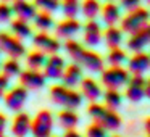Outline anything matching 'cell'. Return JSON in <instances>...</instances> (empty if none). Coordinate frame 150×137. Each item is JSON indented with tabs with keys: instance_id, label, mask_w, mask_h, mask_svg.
Instances as JSON below:
<instances>
[{
	"instance_id": "7dc6e473",
	"label": "cell",
	"mask_w": 150,
	"mask_h": 137,
	"mask_svg": "<svg viewBox=\"0 0 150 137\" xmlns=\"http://www.w3.org/2000/svg\"><path fill=\"white\" fill-rule=\"evenodd\" d=\"M50 137H55V136H50Z\"/></svg>"
},
{
	"instance_id": "1f68e13d",
	"label": "cell",
	"mask_w": 150,
	"mask_h": 137,
	"mask_svg": "<svg viewBox=\"0 0 150 137\" xmlns=\"http://www.w3.org/2000/svg\"><path fill=\"white\" fill-rule=\"evenodd\" d=\"M107 61L110 63V66H121L124 61H127V53L121 47L110 49V52L107 55Z\"/></svg>"
},
{
	"instance_id": "836d02e7",
	"label": "cell",
	"mask_w": 150,
	"mask_h": 137,
	"mask_svg": "<svg viewBox=\"0 0 150 137\" xmlns=\"http://www.w3.org/2000/svg\"><path fill=\"white\" fill-rule=\"evenodd\" d=\"M86 137H107V129L98 123H92L86 129Z\"/></svg>"
},
{
	"instance_id": "9a60e30c",
	"label": "cell",
	"mask_w": 150,
	"mask_h": 137,
	"mask_svg": "<svg viewBox=\"0 0 150 137\" xmlns=\"http://www.w3.org/2000/svg\"><path fill=\"white\" fill-rule=\"evenodd\" d=\"M11 8H13V15L18 18V20H23V21H33L34 16L37 15V8L33 2L29 0H16L11 4Z\"/></svg>"
},
{
	"instance_id": "ab89813d",
	"label": "cell",
	"mask_w": 150,
	"mask_h": 137,
	"mask_svg": "<svg viewBox=\"0 0 150 137\" xmlns=\"http://www.w3.org/2000/svg\"><path fill=\"white\" fill-rule=\"evenodd\" d=\"M144 126H145L147 137H150V118H147V119H145V124H144Z\"/></svg>"
},
{
	"instance_id": "5bb4252c",
	"label": "cell",
	"mask_w": 150,
	"mask_h": 137,
	"mask_svg": "<svg viewBox=\"0 0 150 137\" xmlns=\"http://www.w3.org/2000/svg\"><path fill=\"white\" fill-rule=\"evenodd\" d=\"M150 69V55L145 52H136L131 58H127V71L132 76H142Z\"/></svg>"
},
{
	"instance_id": "7bdbcfd3",
	"label": "cell",
	"mask_w": 150,
	"mask_h": 137,
	"mask_svg": "<svg viewBox=\"0 0 150 137\" xmlns=\"http://www.w3.org/2000/svg\"><path fill=\"white\" fill-rule=\"evenodd\" d=\"M2 63L4 61H2V52H0V69H2Z\"/></svg>"
},
{
	"instance_id": "83f0119b",
	"label": "cell",
	"mask_w": 150,
	"mask_h": 137,
	"mask_svg": "<svg viewBox=\"0 0 150 137\" xmlns=\"http://www.w3.org/2000/svg\"><path fill=\"white\" fill-rule=\"evenodd\" d=\"M45 61H47V55L40 50H33L26 55V65L29 69H39L40 71V68L44 69V66H45Z\"/></svg>"
},
{
	"instance_id": "7402d4cb",
	"label": "cell",
	"mask_w": 150,
	"mask_h": 137,
	"mask_svg": "<svg viewBox=\"0 0 150 137\" xmlns=\"http://www.w3.org/2000/svg\"><path fill=\"white\" fill-rule=\"evenodd\" d=\"M10 31H11V34H13L15 37H18V39H21V40L34 36L31 24L28 23V21L18 20V18H15V20L10 21Z\"/></svg>"
},
{
	"instance_id": "b9f144b4",
	"label": "cell",
	"mask_w": 150,
	"mask_h": 137,
	"mask_svg": "<svg viewBox=\"0 0 150 137\" xmlns=\"http://www.w3.org/2000/svg\"><path fill=\"white\" fill-rule=\"evenodd\" d=\"M0 2H7V4H10V2H11V4H13V2H16V0H0Z\"/></svg>"
},
{
	"instance_id": "d4e9b609",
	"label": "cell",
	"mask_w": 150,
	"mask_h": 137,
	"mask_svg": "<svg viewBox=\"0 0 150 137\" xmlns=\"http://www.w3.org/2000/svg\"><path fill=\"white\" fill-rule=\"evenodd\" d=\"M86 47L81 42H78L76 39H68L65 40V52L69 55V58L73 60V63H79L84 55Z\"/></svg>"
},
{
	"instance_id": "e575fe53",
	"label": "cell",
	"mask_w": 150,
	"mask_h": 137,
	"mask_svg": "<svg viewBox=\"0 0 150 137\" xmlns=\"http://www.w3.org/2000/svg\"><path fill=\"white\" fill-rule=\"evenodd\" d=\"M13 18V8L7 2H0V23H10Z\"/></svg>"
},
{
	"instance_id": "ba28073f",
	"label": "cell",
	"mask_w": 150,
	"mask_h": 137,
	"mask_svg": "<svg viewBox=\"0 0 150 137\" xmlns=\"http://www.w3.org/2000/svg\"><path fill=\"white\" fill-rule=\"evenodd\" d=\"M26 100H28V89H24L23 85H15V87L8 89L4 97L5 107L10 111H15V113H20L23 110Z\"/></svg>"
},
{
	"instance_id": "ee69618b",
	"label": "cell",
	"mask_w": 150,
	"mask_h": 137,
	"mask_svg": "<svg viewBox=\"0 0 150 137\" xmlns=\"http://www.w3.org/2000/svg\"><path fill=\"white\" fill-rule=\"evenodd\" d=\"M145 2H147V4H149V5H150V0H145Z\"/></svg>"
},
{
	"instance_id": "d6a6232c",
	"label": "cell",
	"mask_w": 150,
	"mask_h": 137,
	"mask_svg": "<svg viewBox=\"0 0 150 137\" xmlns=\"http://www.w3.org/2000/svg\"><path fill=\"white\" fill-rule=\"evenodd\" d=\"M33 4L39 11H47V13H53L60 8L62 0H33Z\"/></svg>"
},
{
	"instance_id": "ac0fdd59",
	"label": "cell",
	"mask_w": 150,
	"mask_h": 137,
	"mask_svg": "<svg viewBox=\"0 0 150 137\" xmlns=\"http://www.w3.org/2000/svg\"><path fill=\"white\" fill-rule=\"evenodd\" d=\"M31 124H33V118L26 113V111H20L16 116L13 118L11 123V134L15 137H26L31 134Z\"/></svg>"
},
{
	"instance_id": "277c9868",
	"label": "cell",
	"mask_w": 150,
	"mask_h": 137,
	"mask_svg": "<svg viewBox=\"0 0 150 137\" xmlns=\"http://www.w3.org/2000/svg\"><path fill=\"white\" fill-rule=\"evenodd\" d=\"M131 79V73L127 71V68L123 66H110V68H105L100 73V81L102 84L107 89H121L123 85H126Z\"/></svg>"
},
{
	"instance_id": "2e32d148",
	"label": "cell",
	"mask_w": 150,
	"mask_h": 137,
	"mask_svg": "<svg viewBox=\"0 0 150 137\" xmlns=\"http://www.w3.org/2000/svg\"><path fill=\"white\" fill-rule=\"evenodd\" d=\"M79 65H81L82 68L89 69L91 73H102L105 69V60L102 58V55H98L97 52L86 49Z\"/></svg>"
},
{
	"instance_id": "f6af8a7d",
	"label": "cell",
	"mask_w": 150,
	"mask_h": 137,
	"mask_svg": "<svg viewBox=\"0 0 150 137\" xmlns=\"http://www.w3.org/2000/svg\"><path fill=\"white\" fill-rule=\"evenodd\" d=\"M110 137H120V136H110Z\"/></svg>"
},
{
	"instance_id": "f546056e",
	"label": "cell",
	"mask_w": 150,
	"mask_h": 137,
	"mask_svg": "<svg viewBox=\"0 0 150 137\" xmlns=\"http://www.w3.org/2000/svg\"><path fill=\"white\" fill-rule=\"evenodd\" d=\"M103 102L105 107L110 108V110H118L121 107V102H123V97H121L120 90H115V89H107L103 92Z\"/></svg>"
},
{
	"instance_id": "e0dca14e",
	"label": "cell",
	"mask_w": 150,
	"mask_h": 137,
	"mask_svg": "<svg viewBox=\"0 0 150 137\" xmlns=\"http://www.w3.org/2000/svg\"><path fill=\"white\" fill-rule=\"evenodd\" d=\"M103 32H102L100 23L97 20H87L84 24V44L89 47H95L102 42Z\"/></svg>"
},
{
	"instance_id": "603a6c76",
	"label": "cell",
	"mask_w": 150,
	"mask_h": 137,
	"mask_svg": "<svg viewBox=\"0 0 150 137\" xmlns=\"http://www.w3.org/2000/svg\"><path fill=\"white\" fill-rule=\"evenodd\" d=\"M103 40L108 49H118L123 44V31L116 26H107V31L103 32Z\"/></svg>"
},
{
	"instance_id": "52a82bcc",
	"label": "cell",
	"mask_w": 150,
	"mask_h": 137,
	"mask_svg": "<svg viewBox=\"0 0 150 137\" xmlns=\"http://www.w3.org/2000/svg\"><path fill=\"white\" fill-rule=\"evenodd\" d=\"M33 45L36 47V50H40L45 55H55L62 49L58 37H53L49 32H42V31H39L33 36Z\"/></svg>"
},
{
	"instance_id": "5b68a950",
	"label": "cell",
	"mask_w": 150,
	"mask_h": 137,
	"mask_svg": "<svg viewBox=\"0 0 150 137\" xmlns=\"http://www.w3.org/2000/svg\"><path fill=\"white\" fill-rule=\"evenodd\" d=\"M0 52L8 55V58H16V60L28 55L26 45L23 44V40L15 37L11 32H5V31L0 32Z\"/></svg>"
},
{
	"instance_id": "d6986e66",
	"label": "cell",
	"mask_w": 150,
	"mask_h": 137,
	"mask_svg": "<svg viewBox=\"0 0 150 137\" xmlns=\"http://www.w3.org/2000/svg\"><path fill=\"white\" fill-rule=\"evenodd\" d=\"M82 81V66L79 63H71V65H66L65 73L62 76V84L66 87L74 89L78 84H81Z\"/></svg>"
},
{
	"instance_id": "d590c367",
	"label": "cell",
	"mask_w": 150,
	"mask_h": 137,
	"mask_svg": "<svg viewBox=\"0 0 150 137\" xmlns=\"http://www.w3.org/2000/svg\"><path fill=\"white\" fill-rule=\"evenodd\" d=\"M142 4V0H120V7L126 11H132L137 10Z\"/></svg>"
},
{
	"instance_id": "74e56055",
	"label": "cell",
	"mask_w": 150,
	"mask_h": 137,
	"mask_svg": "<svg viewBox=\"0 0 150 137\" xmlns=\"http://www.w3.org/2000/svg\"><path fill=\"white\" fill-rule=\"evenodd\" d=\"M7 124H8V119L4 113H0V136H4L5 131H7Z\"/></svg>"
},
{
	"instance_id": "8fae6325",
	"label": "cell",
	"mask_w": 150,
	"mask_h": 137,
	"mask_svg": "<svg viewBox=\"0 0 150 137\" xmlns=\"http://www.w3.org/2000/svg\"><path fill=\"white\" fill-rule=\"evenodd\" d=\"M145 82L147 79H144V76H131L129 82L126 84V97L127 100L134 102H140L145 97Z\"/></svg>"
},
{
	"instance_id": "8d00e7d4",
	"label": "cell",
	"mask_w": 150,
	"mask_h": 137,
	"mask_svg": "<svg viewBox=\"0 0 150 137\" xmlns=\"http://www.w3.org/2000/svg\"><path fill=\"white\" fill-rule=\"evenodd\" d=\"M8 89H10V79H8L5 74L0 73V100L5 97V94H7Z\"/></svg>"
},
{
	"instance_id": "484cf974",
	"label": "cell",
	"mask_w": 150,
	"mask_h": 137,
	"mask_svg": "<svg viewBox=\"0 0 150 137\" xmlns=\"http://www.w3.org/2000/svg\"><path fill=\"white\" fill-rule=\"evenodd\" d=\"M36 29L42 31V32H49L53 26H55V21H53L52 13H47V11H37V15L33 20Z\"/></svg>"
},
{
	"instance_id": "f35d334b",
	"label": "cell",
	"mask_w": 150,
	"mask_h": 137,
	"mask_svg": "<svg viewBox=\"0 0 150 137\" xmlns=\"http://www.w3.org/2000/svg\"><path fill=\"white\" fill-rule=\"evenodd\" d=\"M63 137H82V136H81V134H79L76 129H69V131H65Z\"/></svg>"
},
{
	"instance_id": "c3c4849f",
	"label": "cell",
	"mask_w": 150,
	"mask_h": 137,
	"mask_svg": "<svg viewBox=\"0 0 150 137\" xmlns=\"http://www.w3.org/2000/svg\"><path fill=\"white\" fill-rule=\"evenodd\" d=\"M0 137H5V136H0Z\"/></svg>"
},
{
	"instance_id": "cb8c5ba5",
	"label": "cell",
	"mask_w": 150,
	"mask_h": 137,
	"mask_svg": "<svg viewBox=\"0 0 150 137\" xmlns=\"http://www.w3.org/2000/svg\"><path fill=\"white\" fill-rule=\"evenodd\" d=\"M79 123V116L74 110H69V108H63L58 113V124L63 127L65 131L74 129Z\"/></svg>"
},
{
	"instance_id": "4dcf8cb0",
	"label": "cell",
	"mask_w": 150,
	"mask_h": 137,
	"mask_svg": "<svg viewBox=\"0 0 150 137\" xmlns=\"http://www.w3.org/2000/svg\"><path fill=\"white\" fill-rule=\"evenodd\" d=\"M60 8L66 18H76L81 11V0H62Z\"/></svg>"
},
{
	"instance_id": "bcb514c9",
	"label": "cell",
	"mask_w": 150,
	"mask_h": 137,
	"mask_svg": "<svg viewBox=\"0 0 150 137\" xmlns=\"http://www.w3.org/2000/svg\"><path fill=\"white\" fill-rule=\"evenodd\" d=\"M107 2H115V0H107Z\"/></svg>"
},
{
	"instance_id": "60d3db41",
	"label": "cell",
	"mask_w": 150,
	"mask_h": 137,
	"mask_svg": "<svg viewBox=\"0 0 150 137\" xmlns=\"http://www.w3.org/2000/svg\"><path fill=\"white\" fill-rule=\"evenodd\" d=\"M145 97L150 98V79H147L145 82Z\"/></svg>"
},
{
	"instance_id": "4fadbf2b",
	"label": "cell",
	"mask_w": 150,
	"mask_h": 137,
	"mask_svg": "<svg viewBox=\"0 0 150 137\" xmlns=\"http://www.w3.org/2000/svg\"><path fill=\"white\" fill-rule=\"evenodd\" d=\"M150 44V23L147 24L145 28H142L140 31L131 34L129 39L126 42V47L131 50V52H144L147 45Z\"/></svg>"
},
{
	"instance_id": "9c48e42d",
	"label": "cell",
	"mask_w": 150,
	"mask_h": 137,
	"mask_svg": "<svg viewBox=\"0 0 150 137\" xmlns=\"http://www.w3.org/2000/svg\"><path fill=\"white\" fill-rule=\"evenodd\" d=\"M20 85H23L24 89H28V90H39V89H42L44 85H45V74H44L42 71H39V69H23L20 74Z\"/></svg>"
},
{
	"instance_id": "8992f818",
	"label": "cell",
	"mask_w": 150,
	"mask_h": 137,
	"mask_svg": "<svg viewBox=\"0 0 150 137\" xmlns=\"http://www.w3.org/2000/svg\"><path fill=\"white\" fill-rule=\"evenodd\" d=\"M53 131V114L49 110H40L33 118L31 134L33 137H50Z\"/></svg>"
},
{
	"instance_id": "44dd1931",
	"label": "cell",
	"mask_w": 150,
	"mask_h": 137,
	"mask_svg": "<svg viewBox=\"0 0 150 137\" xmlns=\"http://www.w3.org/2000/svg\"><path fill=\"white\" fill-rule=\"evenodd\" d=\"M102 20L107 26H116V23H121V7L115 2H107L102 7Z\"/></svg>"
},
{
	"instance_id": "4316f807",
	"label": "cell",
	"mask_w": 150,
	"mask_h": 137,
	"mask_svg": "<svg viewBox=\"0 0 150 137\" xmlns=\"http://www.w3.org/2000/svg\"><path fill=\"white\" fill-rule=\"evenodd\" d=\"M2 74H5L8 79H13V78H20L21 74V63L20 60L16 58H7L4 63H2Z\"/></svg>"
},
{
	"instance_id": "7c38bea8",
	"label": "cell",
	"mask_w": 150,
	"mask_h": 137,
	"mask_svg": "<svg viewBox=\"0 0 150 137\" xmlns=\"http://www.w3.org/2000/svg\"><path fill=\"white\" fill-rule=\"evenodd\" d=\"M81 23L78 21V18H65L63 21H60L55 26V37L58 39H73L76 34L81 31Z\"/></svg>"
},
{
	"instance_id": "7a4b0ae2",
	"label": "cell",
	"mask_w": 150,
	"mask_h": 137,
	"mask_svg": "<svg viewBox=\"0 0 150 137\" xmlns=\"http://www.w3.org/2000/svg\"><path fill=\"white\" fill-rule=\"evenodd\" d=\"M50 98L53 103L60 105L63 108H69V110H76L81 107L82 103V94L71 87H66L63 84H55L50 87Z\"/></svg>"
},
{
	"instance_id": "6da1fadb",
	"label": "cell",
	"mask_w": 150,
	"mask_h": 137,
	"mask_svg": "<svg viewBox=\"0 0 150 137\" xmlns=\"http://www.w3.org/2000/svg\"><path fill=\"white\" fill-rule=\"evenodd\" d=\"M87 113L94 119V123H98L107 131H116L121 126V116L116 113V110H110L102 103L92 102L87 108Z\"/></svg>"
},
{
	"instance_id": "30bf717a",
	"label": "cell",
	"mask_w": 150,
	"mask_h": 137,
	"mask_svg": "<svg viewBox=\"0 0 150 137\" xmlns=\"http://www.w3.org/2000/svg\"><path fill=\"white\" fill-rule=\"evenodd\" d=\"M65 68H66V61L62 55L55 53V55H49L47 56V61H45V66H44V74H45L47 79H62L63 73H65Z\"/></svg>"
},
{
	"instance_id": "3957f363",
	"label": "cell",
	"mask_w": 150,
	"mask_h": 137,
	"mask_svg": "<svg viewBox=\"0 0 150 137\" xmlns=\"http://www.w3.org/2000/svg\"><path fill=\"white\" fill-rule=\"evenodd\" d=\"M149 23H150L149 10L144 7H139L137 10L127 11L126 16H123V20H121V29H123V32H127L131 36V34L140 31L142 28H145Z\"/></svg>"
},
{
	"instance_id": "ffe728a7",
	"label": "cell",
	"mask_w": 150,
	"mask_h": 137,
	"mask_svg": "<svg viewBox=\"0 0 150 137\" xmlns=\"http://www.w3.org/2000/svg\"><path fill=\"white\" fill-rule=\"evenodd\" d=\"M81 94L84 98H87L89 102H97L98 98L103 95V92H102V87L100 84H98L95 79L92 78H82L81 81Z\"/></svg>"
},
{
	"instance_id": "f1b7e54d",
	"label": "cell",
	"mask_w": 150,
	"mask_h": 137,
	"mask_svg": "<svg viewBox=\"0 0 150 137\" xmlns=\"http://www.w3.org/2000/svg\"><path fill=\"white\" fill-rule=\"evenodd\" d=\"M81 11L87 20H95L102 11L100 0H84L81 2Z\"/></svg>"
}]
</instances>
